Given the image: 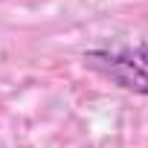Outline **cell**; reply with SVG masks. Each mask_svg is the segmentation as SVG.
Returning <instances> with one entry per match:
<instances>
[{
    "label": "cell",
    "mask_w": 148,
    "mask_h": 148,
    "mask_svg": "<svg viewBox=\"0 0 148 148\" xmlns=\"http://www.w3.org/2000/svg\"><path fill=\"white\" fill-rule=\"evenodd\" d=\"M87 67H93L99 76H105L110 84L148 96V44L136 47H116V49H90L84 55Z\"/></svg>",
    "instance_id": "cell-1"
}]
</instances>
